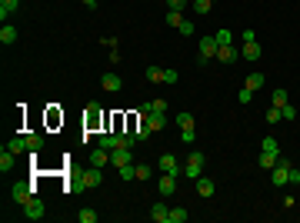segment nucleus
I'll use <instances>...</instances> for the list:
<instances>
[{"instance_id":"f257e3e1","label":"nucleus","mask_w":300,"mask_h":223,"mask_svg":"<svg viewBox=\"0 0 300 223\" xmlns=\"http://www.w3.org/2000/svg\"><path fill=\"white\" fill-rule=\"evenodd\" d=\"M204 153H200V150H193V153H190L187 160H184V177H187V180H197V177H204Z\"/></svg>"},{"instance_id":"f03ea898","label":"nucleus","mask_w":300,"mask_h":223,"mask_svg":"<svg viewBox=\"0 0 300 223\" xmlns=\"http://www.w3.org/2000/svg\"><path fill=\"white\" fill-rule=\"evenodd\" d=\"M157 167H160V173H173V177H184V163L173 157V153H164L160 160H157Z\"/></svg>"},{"instance_id":"7ed1b4c3","label":"nucleus","mask_w":300,"mask_h":223,"mask_svg":"<svg viewBox=\"0 0 300 223\" xmlns=\"http://www.w3.org/2000/svg\"><path fill=\"white\" fill-rule=\"evenodd\" d=\"M23 217H27V220H43V217H47L43 200H40V197H30V200L23 203Z\"/></svg>"},{"instance_id":"20e7f679","label":"nucleus","mask_w":300,"mask_h":223,"mask_svg":"<svg viewBox=\"0 0 300 223\" xmlns=\"http://www.w3.org/2000/svg\"><path fill=\"white\" fill-rule=\"evenodd\" d=\"M287 183H290V163L277 160L274 163V186H287Z\"/></svg>"},{"instance_id":"39448f33","label":"nucleus","mask_w":300,"mask_h":223,"mask_svg":"<svg viewBox=\"0 0 300 223\" xmlns=\"http://www.w3.org/2000/svg\"><path fill=\"white\" fill-rule=\"evenodd\" d=\"M217 37H200V63H207V60H214L217 57Z\"/></svg>"},{"instance_id":"423d86ee","label":"nucleus","mask_w":300,"mask_h":223,"mask_svg":"<svg viewBox=\"0 0 300 223\" xmlns=\"http://www.w3.org/2000/svg\"><path fill=\"white\" fill-rule=\"evenodd\" d=\"M130 150H133V147H117V150H110V163H113L117 170H120V167H127V163L133 160V153H130Z\"/></svg>"},{"instance_id":"0eeeda50","label":"nucleus","mask_w":300,"mask_h":223,"mask_svg":"<svg viewBox=\"0 0 300 223\" xmlns=\"http://www.w3.org/2000/svg\"><path fill=\"white\" fill-rule=\"evenodd\" d=\"M80 177H84L87 190H94V186H100V183H104V173H100V167H94V163H90L87 170H80Z\"/></svg>"},{"instance_id":"6e6552de","label":"nucleus","mask_w":300,"mask_h":223,"mask_svg":"<svg viewBox=\"0 0 300 223\" xmlns=\"http://www.w3.org/2000/svg\"><path fill=\"white\" fill-rule=\"evenodd\" d=\"M30 197H37V186H30V183H17V186H14V203L23 206Z\"/></svg>"},{"instance_id":"1a4fd4ad","label":"nucleus","mask_w":300,"mask_h":223,"mask_svg":"<svg viewBox=\"0 0 300 223\" xmlns=\"http://www.w3.org/2000/svg\"><path fill=\"white\" fill-rule=\"evenodd\" d=\"M157 190H160V197H173V193H177V177H173V173H164V177L157 180Z\"/></svg>"},{"instance_id":"9d476101","label":"nucleus","mask_w":300,"mask_h":223,"mask_svg":"<svg viewBox=\"0 0 300 223\" xmlns=\"http://www.w3.org/2000/svg\"><path fill=\"white\" fill-rule=\"evenodd\" d=\"M14 167H17V153H14L10 147H3L0 150V173H10Z\"/></svg>"},{"instance_id":"9b49d317","label":"nucleus","mask_w":300,"mask_h":223,"mask_svg":"<svg viewBox=\"0 0 300 223\" xmlns=\"http://www.w3.org/2000/svg\"><path fill=\"white\" fill-rule=\"evenodd\" d=\"M144 123H147L153 133H160L164 127H167V113H150V110H147V120H144Z\"/></svg>"},{"instance_id":"f8f14e48","label":"nucleus","mask_w":300,"mask_h":223,"mask_svg":"<svg viewBox=\"0 0 300 223\" xmlns=\"http://www.w3.org/2000/svg\"><path fill=\"white\" fill-rule=\"evenodd\" d=\"M100 87H104L107 93H117L120 87H124V80H120L117 74H104V77H100Z\"/></svg>"},{"instance_id":"ddd939ff","label":"nucleus","mask_w":300,"mask_h":223,"mask_svg":"<svg viewBox=\"0 0 300 223\" xmlns=\"http://www.w3.org/2000/svg\"><path fill=\"white\" fill-rule=\"evenodd\" d=\"M150 220H153V223H170L167 203H153V206H150Z\"/></svg>"},{"instance_id":"4468645a","label":"nucleus","mask_w":300,"mask_h":223,"mask_svg":"<svg viewBox=\"0 0 300 223\" xmlns=\"http://www.w3.org/2000/svg\"><path fill=\"white\" fill-rule=\"evenodd\" d=\"M90 163H94V167H107V163H110V150L94 147L90 150Z\"/></svg>"},{"instance_id":"2eb2a0df","label":"nucleus","mask_w":300,"mask_h":223,"mask_svg":"<svg viewBox=\"0 0 300 223\" xmlns=\"http://www.w3.org/2000/svg\"><path fill=\"white\" fill-rule=\"evenodd\" d=\"M240 57H247V60H260V57H263L260 43H257V40H250V43H244V47H240Z\"/></svg>"},{"instance_id":"dca6fc26","label":"nucleus","mask_w":300,"mask_h":223,"mask_svg":"<svg viewBox=\"0 0 300 223\" xmlns=\"http://www.w3.org/2000/svg\"><path fill=\"white\" fill-rule=\"evenodd\" d=\"M237 57H240V50H237L234 43H230V47H220V50H217V60H220V63H234Z\"/></svg>"},{"instance_id":"f3484780","label":"nucleus","mask_w":300,"mask_h":223,"mask_svg":"<svg viewBox=\"0 0 300 223\" xmlns=\"http://www.w3.org/2000/svg\"><path fill=\"white\" fill-rule=\"evenodd\" d=\"M100 123V103H87V130H94Z\"/></svg>"},{"instance_id":"a211bd4d","label":"nucleus","mask_w":300,"mask_h":223,"mask_svg":"<svg viewBox=\"0 0 300 223\" xmlns=\"http://www.w3.org/2000/svg\"><path fill=\"white\" fill-rule=\"evenodd\" d=\"M193 183H197V193H200V197H214V190H217L214 180H207V177H197Z\"/></svg>"},{"instance_id":"6ab92c4d","label":"nucleus","mask_w":300,"mask_h":223,"mask_svg":"<svg viewBox=\"0 0 300 223\" xmlns=\"http://www.w3.org/2000/svg\"><path fill=\"white\" fill-rule=\"evenodd\" d=\"M277 160H280V153H267V150H260V157H257V163H260L263 170H274Z\"/></svg>"},{"instance_id":"aec40b11","label":"nucleus","mask_w":300,"mask_h":223,"mask_svg":"<svg viewBox=\"0 0 300 223\" xmlns=\"http://www.w3.org/2000/svg\"><path fill=\"white\" fill-rule=\"evenodd\" d=\"M17 7H20V0H0V20L7 23V17H10Z\"/></svg>"},{"instance_id":"412c9836","label":"nucleus","mask_w":300,"mask_h":223,"mask_svg":"<svg viewBox=\"0 0 300 223\" xmlns=\"http://www.w3.org/2000/svg\"><path fill=\"white\" fill-rule=\"evenodd\" d=\"M263 83H267V77H263V74H250V77H247V83H244V87H247V90H254V93H257V90L263 87Z\"/></svg>"},{"instance_id":"4be33fe9","label":"nucleus","mask_w":300,"mask_h":223,"mask_svg":"<svg viewBox=\"0 0 300 223\" xmlns=\"http://www.w3.org/2000/svg\"><path fill=\"white\" fill-rule=\"evenodd\" d=\"M7 147L14 150V153H17V157H20V153H30V147H27V137H14V140H10V143H7Z\"/></svg>"},{"instance_id":"5701e85b","label":"nucleus","mask_w":300,"mask_h":223,"mask_svg":"<svg viewBox=\"0 0 300 223\" xmlns=\"http://www.w3.org/2000/svg\"><path fill=\"white\" fill-rule=\"evenodd\" d=\"M177 127H180V130H193V113L180 110L177 113Z\"/></svg>"},{"instance_id":"b1692460","label":"nucleus","mask_w":300,"mask_h":223,"mask_svg":"<svg viewBox=\"0 0 300 223\" xmlns=\"http://www.w3.org/2000/svg\"><path fill=\"white\" fill-rule=\"evenodd\" d=\"M133 173H137V180H140V183H147L150 177H153V170H150L147 163H133Z\"/></svg>"},{"instance_id":"393cba45","label":"nucleus","mask_w":300,"mask_h":223,"mask_svg":"<svg viewBox=\"0 0 300 223\" xmlns=\"http://www.w3.org/2000/svg\"><path fill=\"white\" fill-rule=\"evenodd\" d=\"M14 40H17V30H14L10 23H3V27H0V43H14Z\"/></svg>"},{"instance_id":"a878e982","label":"nucleus","mask_w":300,"mask_h":223,"mask_svg":"<svg viewBox=\"0 0 300 223\" xmlns=\"http://www.w3.org/2000/svg\"><path fill=\"white\" fill-rule=\"evenodd\" d=\"M77 220H80V223H97V210H90V206L77 210Z\"/></svg>"},{"instance_id":"bb28decb","label":"nucleus","mask_w":300,"mask_h":223,"mask_svg":"<svg viewBox=\"0 0 300 223\" xmlns=\"http://www.w3.org/2000/svg\"><path fill=\"white\" fill-rule=\"evenodd\" d=\"M210 7H214V0H193V14H197V17L210 14Z\"/></svg>"},{"instance_id":"cd10ccee","label":"nucleus","mask_w":300,"mask_h":223,"mask_svg":"<svg viewBox=\"0 0 300 223\" xmlns=\"http://www.w3.org/2000/svg\"><path fill=\"white\" fill-rule=\"evenodd\" d=\"M187 210H184V206H173V210H170V223H187Z\"/></svg>"},{"instance_id":"c85d7f7f","label":"nucleus","mask_w":300,"mask_h":223,"mask_svg":"<svg viewBox=\"0 0 300 223\" xmlns=\"http://www.w3.org/2000/svg\"><path fill=\"white\" fill-rule=\"evenodd\" d=\"M27 147H30V153H37V150L43 147V137H40V133H27Z\"/></svg>"},{"instance_id":"c756f323","label":"nucleus","mask_w":300,"mask_h":223,"mask_svg":"<svg viewBox=\"0 0 300 223\" xmlns=\"http://www.w3.org/2000/svg\"><path fill=\"white\" fill-rule=\"evenodd\" d=\"M147 80H150V83H167V80H164V70H160V67H147Z\"/></svg>"},{"instance_id":"7c9ffc66","label":"nucleus","mask_w":300,"mask_h":223,"mask_svg":"<svg viewBox=\"0 0 300 223\" xmlns=\"http://www.w3.org/2000/svg\"><path fill=\"white\" fill-rule=\"evenodd\" d=\"M214 37H217V47H230V43H234V34H230V30H217Z\"/></svg>"},{"instance_id":"2f4dec72","label":"nucleus","mask_w":300,"mask_h":223,"mask_svg":"<svg viewBox=\"0 0 300 223\" xmlns=\"http://www.w3.org/2000/svg\"><path fill=\"white\" fill-rule=\"evenodd\" d=\"M280 120H283V110L270 103V110H267V123H280Z\"/></svg>"},{"instance_id":"473e14b6","label":"nucleus","mask_w":300,"mask_h":223,"mask_svg":"<svg viewBox=\"0 0 300 223\" xmlns=\"http://www.w3.org/2000/svg\"><path fill=\"white\" fill-rule=\"evenodd\" d=\"M147 110H150V113H167V100H150Z\"/></svg>"},{"instance_id":"72a5a7b5","label":"nucleus","mask_w":300,"mask_h":223,"mask_svg":"<svg viewBox=\"0 0 300 223\" xmlns=\"http://www.w3.org/2000/svg\"><path fill=\"white\" fill-rule=\"evenodd\" d=\"M167 23H170V27H180V23H184L180 10H167Z\"/></svg>"},{"instance_id":"f704fd0d","label":"nucleus","mask_w":300,"mask_h":223,"mask_svg":"<svg viewBox=\"0 0 300 223\" xmlns=\"http://www.w3.org/2000/svg\"><path fill=\"white\" fill-rule=\"evenodd\" d=\"M274 107H287V90H280V87L274 90Z\"/></svg>"},{"instance_id":"c9c22d12","label":"nucleus","mask_w":300,"mask_h":223,"mask_svg":"<svg viewBox=\"0 0 300 223\" xmlns=\"http://www.w3.org/2000/svg\"><path fill=\"white\" fill-rule=\"evenodd\" d=\"M133 133H137V140H147V137H150L153 130H150L147 123H137V130H133Z\"/></svg>"},{"instance_id":"e433bc0d","label":"nucleus","mask_w":300,"mask_h":223,"mask_svg":"<svg viewBox=\"0 0 300 223\" xmlns=\"http://www.w3.org/2000/svg\"><path fill=\"white\" fill-rule=\"evenodd\" d=\"M120 180H137V173H133V163L120 167Z\"/></svg>"},{"instance_id":"4c0bfd02","label":"nucleus","mask_w":300,"mask_h":223,"mask_svg":"<svg viewBox=\"0 0 300 223\" xmlns=\"http://www.w3.org/2000/svg\"><path fill=\"white\" fill-rule=\"evenodd\" d=\"M263 150H267V153H280V147H277V140H274V137H267V140H263Z\"/></svg>"},{"instance_id":"58836bf2","label":"nucleus","mask_w":300,"mask_h":223,"mask_svg":"<svg viewBox=\"0 0 300 223\" xmlns=\"http://www.w3.org/2000/svg\"><path fill=\"white\" fill-rule=\"evenodd\" d=\"M190 0H167V10H184Z\"/></svg>"},{"instance_id":"ea45409f","label":"nucleus","mask_w":300,"mask_h":223,"mask_svg":"<svg viewBox=\"0 0 300 223\" xmlns=\"http://www.w3.org/2000/svg\"><path fill=\"white\" fill-rule=\"evenodd\" d=\"M177 30H180V34H184V37H190V34H193V20H184V23H180V27H177Z\"/></svg>"},{"instance_id":"a19ab883","label":"nucleus","mask_w":300,"mask_h":223,"mask_svg":"<svg viewBox=\"0 0 300 223\" xmlns=\"http://www.w3.org/2000/svg\"><path fill=\"white\" fill-rule=\"evenodd\" d=\"M280 110H283V120H294V117H297V110H294L290 103H287V107H280Z\"/></svg>"},{"instance_id":"79ce46f5","label":"nucleus","mask_w":300,"mask_h":223,"mask_svg":"<svg viewBox=\"0 0 300 223\" xmlns=\"http://www.w3.org/2000/svg\"><path fill=\"white\" fill-rule=\"evenodd\" d=\"M193 137H197L193 130H180V140H184V143H193Z\"/></svg>"},{"instance_id":"37998d69","label":"nucleus","mask_w":300,"mask_h":223,"mask_svg":"<svg viewBox=\"0 0 300 223\" xmlns=\"http://www.w3.org/2000/svg\"><path fill=\"white\" fill-rule=\"evenodd\" d=\"M250 100H254V90H247V87H244V90H240V103H250Z\"/></svg>"},{"instance_id":"c03bdc74","label":"nucleus","mask_w":300,"mask_h":223,"mask_svg":"<svg viewBox=\"0 0 300 223\" xmlns=\"http://www.w3.org/2000/svg\"><path fill=\"white\" fill-rule=\"evenodd\" d=\"M164 80H167V83H177V70H164Z\"/></svg>"},{"instance_id":"a18cd8bd","label":"nucleus","mask_w":300,"mask_h":223,"mask_svg":"<svg viewBox=\"0 0 300 223\" xmlns=\"http://www.w3.org/2000/svg\"><path fill=\"white\" fill-rule=\"evenodd\" d=\"M290 183L300 186V170H297V167H290Z\"/></svg>"},{"instance_id":"49530a36","label":"nucleus","mask_w":300,"mask_h":223,"mask_svg":"<svg viewBox=\"0 0 300 223\" xmlns=\"http://www.w3.org/2000/svg\"><path fill=\"white\" fill-rule=\"evenodd\" d=\"M84 3H87V7H90V10H94V7H97V0H84Z\"/></svg>"},{"instance_id":"de8ad7c7","label":"nucleus","mask_w":300,"mask_h":223,"mask_svg":"<svg viewBox=\"0 0 300 223\" xmlns=\"http://www.w3.org/2000/svg\"><path fill=\"white\" fill-rule=\"evenodd\" d=\"M190 3H193V0H190Z\"/></svg>"}]
</instances>
